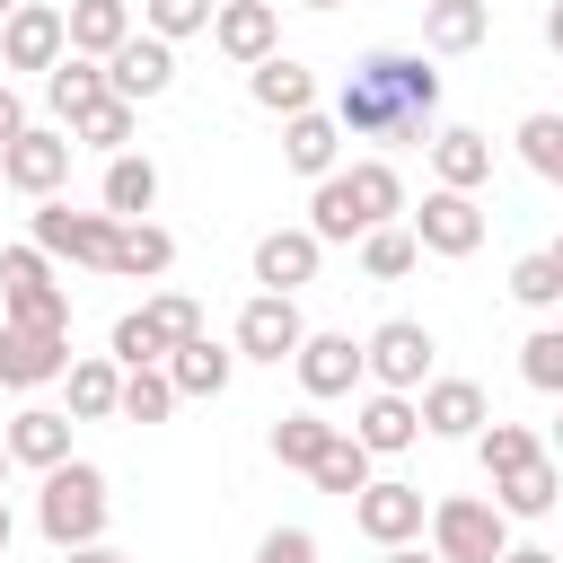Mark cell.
<instances>
[{
	"label": "cell",
	"mask_w": 563,
	"mask_h": 563,
	"mask_svg": "<svg viewBox=\"0 0 563 563\" xmlns=\"http://www.w3.org/2000/svg\"><path fill=\"white\" fill-rule=\"evenodd\" d=\"M431 114H440L431 53H361L334 97L343 141H431Z\"/></svg>",
	"instance_id": "1"
},
{
	"label": "cell",
	"mask_w": 563,
	"mask_h": 563,
	"mask_svg": "<svg viewBox=\"0 0 563 563\" xmlns=\"http://www.w3.org/2000/svg\"><path fill=\"white\" fill-rule=\"evenodd\" d=\"M387 220H405V176H396L387 158H352V167L317 176V194H308V229H317L325 246H361V238L387 229Z\"/></svg>",
	"instance_id": "2"
},
{
	"label": "cell",
	"mask_w": 563,
	"mask_h": 563,
	"mask_svg": "<svg viewBox=\"0 0 563 563\" xmlns=\"http://www.w3.org/2000/svg\"><path fill=\"white\" fill-rule=\"evenodd\" d=\"M106 510H114V493H106V466H88V457H62L53 475H44V493H35V528L70 554V545H97L106 537Z\"/></svg>",
	"instance_id": "3"
},
{
	"label": "cell",
	"mask_w": 563,
	"mask_h": 563,
	"mask_svg": "<svg viewBox=\"0 0 563 563\" xmlns=\"http://www.w3.org/2000/svg\"><path fill=\"white\" fill-rule=\"evenodd\" d=\"M431 545H440V563H501L510 510L484 501V493H449V501H431Z\"/></svg>",
	"instance_id": "4"
},
{
	"label": "cell",
	"mask_w": 563,
	"mask_h": 563,
	"mask_svg": "<svg viewBox=\"0 0 563 563\" xmlns=\"http://www.w3.org/2000/svg\"><path fill=\"white\" fill-rule=\"evenodd\" d=\"M0 317H18V325H70V282H53V255L35 238L0 246Z\"/></svg>",
	"instance_id": "5"
},
{
	"label": "cell",
	"mask_w": 563,
	"mask_h": 563,
	"mask_svg": "<svg viewBox=\"0 0 563 563\" xmlns=\"http://www.w3.org/2000/svg\"><path fill=\"white\" fill-rule=\"evenodd\" d=\"M70 158H79V141H70L62 123H26V132L0 150V185L26 194V202H53V194L70 185Z\"/></svg>",
	"instance_id": "6"
},
{
	"label": "cell",
	"mask_w": 563,
	"mask_h": 563,
	"mask_svg": "<svg viewBox=\"0 0 563 563\" xmlns=\"http://www.w3.org/2000/svg\"><path fill=\"white\" fill-rule=\"evenodd\" d=\"M114 238H123V220H114V211H70L62 194H53V202H35V246H44V255H62V264L114 273Z\"/></svg>",
	"instance_id": "7"
},
{
	"label": "cell",
	"mask_w": 563,
	"mask_h": 563,
	"mask_svg": "<svg viewBox=\"0 0 563 563\" xmlns=\"http://www.w3.org/2000/svg\"><path fill=\"white\" fill-rule=\"evenodd\" d=\"M238 361H299V343H308V317H299V290H255L246 308H238Z\"/></svg>",
	"instance_id": "8"
},
{
	"label": "cell",
	"mask_w": 563,
	"mask_h": 563,
	"mask_svg": "<svg viewBox=\"0 0 563 563\" xmlns=\"http://www.w3.org/2000/svg\"><path fill=\"white\" fill-rule=\"evenodd\" d=\"M70 361H79V352H70V325H18V317H0V387L35 396V387H53Z\"/></svg>",
	"instance_id": "9"
},
{
	"label": "cell",
	"mask_w": 563,
	"mask_h": 563,
	"mask_svg": "<svg viewBox=\"0 0 563 563\" xmlns=\"http://www.w3.org/2000/svg\"><path fill=\"white\" fill-rule=\"evenodd\" d=\"M62 53H70V9H53V0H18V9L0 18V62H9V70H35V79H44Z\"/></svg>",
	"instance_id": "10"
},
{
	"label": "cell",
	"mask_w": 563,
	"mask_h": 563,
	"mask_svg": "<svg viewBox=\"0 0 563 563\" xmlns=\"http://www.w3.org/2000/svg\"><path fill=\"white\" fill-rule=\"evenodd\" d=\"M405 220H413L422 255H449V264H457V255H475V246H484V202H475V194H457V185H431Z\"/></svg>",
	"instance_id": "11"
},
{
	"label": "cell",
	"mask_w": 563,
	"mask_h": 563,
	"mask_svg": "<svg viewBox=\"0 0 563 563\" xmlns=\"http://www.w3.org/2000/svg\"><path fill=\"white\" fill-rule=\"evenodd\" d=\"M422 484H405V475H369L361 493H352V528L369 537V545H413L422 537Z\"/></svg>",
	"instance_id": "12"
},
{
	"label": "cell",
	"mask_w": 563,
	"mask_h": 563,
	"mask_svg": "<svg viewBox=\"0 0 563 563\" xmlns=\"http://www.w3.org/2000/svg\"><path fill=\"white\" fill-rule=\"evenodd\" d=\"M431 361H440V343H431V325H413V317H387V325L369 334V387L422 396V387H431Z\"/></svg>",
	"instance_id": "13"
},
{
	"label": "cell",
	"mask_w": 563,
	"mask_h": 563,
	"mask_svg": "<svg viewBox=\"0 0 563 563\" xmlns=\"http://www.w3.org/2000/svg\"><path fill=\"white\" fill-rule=\"evenodd\" d=\"M290 369H299L308 405H334V396H352V387L369 378V343H352V334H308Z\"/></svg>",
	"instance_id": "14"
},
{
	"label": "cell",
	"mask_w": 563,
	"mask_h": 563,
	"mask_svg": "<svg viewBox=\"0 0 563 563\" xmlns=\"http://www.w3.org/2000/svg\"><path fill=\"white\" fill-rule=\"evenodd\" d=\"M352 440H361L369 457L413 449V440H422V396H405V387H369V396H361V413H352Z\"/></svg>",
	"instance_id": "15"
},
{
	"label": "cell",
	"mask_w": 563,
	"mask_h": 563,
	"mask_svg": "<svg viewBox=\"0 0 563 563\" xmlns=\"http://www.w3.org/2000/svg\"><path fill=\"white\" fill-rule=\"evenodd\" d=\"M106 79H114V97L150 106V97H167V88H176V44L141 26V35L123 44V53H106Z\"/></svg>",
	"instance_id": "16"
},
{
	"label": "cell",
	"mask_w": 563,
	"mask_h": 563,
	"mask_svg": "<svg viewBox=\"0 0 563 563\" xmlns=\"http://www.w3.org/2000/svg\"><path fill=\"white\" fill-rule=\"evenodd\" d=\"M317 264H325V238L299 220V229H264L255 238V282L264 290H308L317 282Z\"/></svg>",
	"instance_id": "17"
},
{
	"label": "cell",
	"mask_w": 563,
	"mask_h": 563,
	"mask_svg": "<svg viewBox=\"0 0 563 563\" xmlns=\"http://www.w3.org/2000/svg\"><path fill=\"white\" fill-rule=\"evenodd\" d=\"M211 44H220L238 70H255L264 53H282V9H273V0H220V18H211Z\"/></svg>",
	"instance_id": "18"
},
{
	"label": "cell",
	"mask_w": 563,
	"mask_h": 563,
	"mask_svg": "<svg viewBox=\"0 0 563 563\" xmlns=\"http://www.w3.org/2000/svg\"><path fill=\"white\" fill-rule=\"evenodd\" d=\"M106 97H114V79H106V62H97V53H62V62L44 70V106H53V123H62V132H70L79 114H97Z\"/></svg>",
	"instance_id": "19"
},
{
	"label": "cell",
	"mask_w": 563,
	"mask_h": 563,
	"mask_svg": "<svg viewBox=\"0 0 563 563\" xmlns=\"http://www.w3.org/2000/svg\"><path fill=\"white\" fill-rule=\"evenodd\" d=\"M484 422H493V405H484L475 378H431V387H422V431H431V440H475Z\"/></svg>",
	"instance_id": "20"
},
{
	"label": "cell",
	"mask_w": 563,
	"mask_h": 563,
	"mask_svg": "<svg viewBox=\"0 0 563 563\" xmlns=\"http://www.w3.org/2000/svg\"><path fill=\"white\" fill-rule=\"evenodd\" d=\"M70 422H79L70 405H26V413L9 422V457L35 466V475H53V466L70 457Z\"/></svg>",
	"instance_id": "21"
},
{
	"label": "cell",
	"mask_w": 563,
	"mask_h": 563,
	"mask_svg": "<svg viewBox=\"0 0 563 563\" xmlns=\"http://www.w3.org/2000/svg\"><path fill=\"white\" fill-rule=\"evenodd\" d=\"M246 97H255L264 114H282V123H290V114H308V106H317V70H308V62H290V53H264V62L246 70Z\"/></svg>",
	"instance_id": "22"
},
{
	"label": "cell",
	"mask_w": 563,
	"mask_h": 563,
	"mask_svg": "<svg viewBox=\"0 0 563 563\" xmlns=\"http://www.w3.org/2000/svg\"><path fill=\"white\" fill-rule=\"evenodd\" d=\"M282 158H290V176H308V185H317V176H334V167H343V123H334V114H317V106H308V114H290V123H282Z\"/></svg>",
	"instance_id": "23"
},
{
	"label": "cell",
	"mask_w": 563,
	"mask_h": 563,
	"mask_svg": "<svg viewBox=\"0 0 563 563\" xmlns=\"http://www.w3.org/2000/svg\"><path fill=\"white\" fill-rule=\"evenodd\" d=\"M431 176H440V185H457V194L493 185V132H475V123L431 132Z\"/></svg>",
	"instance_id": "24"
},
{
	"label": "cell",
	"mask_w": 563,
	"mask_h": 563,
	"mask_svg": "<svg viewBox=\"0 0 563 563\" xmlns=\"http://www.w3.org/2000/svg\"><path fill=\"white\" fill-rule=\"evenodd\" d=\"M62 387H70V413H79V422H114V413H123V361H114V352H79V361L62 369Z\"/></svg>",
	"instance_id": "25"
},
{
	"label": "cell",
	"mask_w": 563,
	"mask_h": 563,
	"mask_svg": "<svg viewBox=\"0 0 563 563\" xmlns=\"http://www.w3.org/2000/svg\"><path fill=\"white\" fill-rule=\"evenodd\" d=\"M493 501H501L510 519H545V510L563 501V457H554V449H537L528 466H510V475H493Z\"/></svg>",
	"instance_id": "26"
},
{
	"label": "cell",
	"mask_w": 563,
	"mask_h": 563,
	"mask_svg": "<svg viewBox=\"0 0 563 563\" xmlns=\"http://www.w3.org/2000/svg\"><path fill=\"white\" fill-rule=\"evenodd\" d=\"M493 35V0H422V53H475Z\"/></svg>",
	"instance_id": "27"
},
{
	"label": "cell",
	"mask_w": 563,
	"mask_h": 563,
	"mask_svg": "<svg viewBox=\"0 0 563 563\" xmlns=\"http://www.w3.org/2000/svg\"><path fill=\"white\" fill-rule=\"evenodd\" d=\"M167 378H176V396H220V387L238 378V343L194 334V343H176V352H167Z\"/></svg>",
	"instance_id": "28"
},
{
	"label": "cell",
	"mask_w": 563,
	"mask_h": 563,
	"mask_svg": "<svg viewBox=\"0 0 563 563\" xmlns=\"http://www.w3.org/2000/svg\"><path fill=\"white\" fill-rule=\"evenodd\" d=\"M141 26H132V0H70V53H123Z\"/></svg>",
	"instance_id": "29"
},
{
	"label": "cell",
	"mask_w": 563,
	"mask_h": 563,
	"mask_svg": "<svg viewBox=\"0 0 563 563\" xmlns=\"http://www.w3.org/2000/svg\"><path fill=\"white\" fill-rule=\"evenodd\" d=\"M176 264V238L158 229V220H123V238H114V282H158Z\"/></svg>",
	"instance_id": "30"
},
{
	"label": "cell",
	"mask_w": 563,
	"mask_h": 563,
	"mask_svg": "<svg viewBox=\"0 0 563 563\" xmlns=\"http://www.w3.org/2000/svg\"><path fill=\"white\" fill-rule=\"evenodd\" d=\"M150 202H158V167H150L141 150L106 158V211H114V220H150Z\"/></svg>",
	"instance_id": "31"
},
{
	"label": "cell",
	"mask_w": 563,
	"mask_h": 563,
	"mask_svg": "<svg viewBox=\"0 0 563 563\" xmlns=\"http://www.w3.org/2000/svg\"><path fill=\"white\" fill-rule=\"evenodd\" d=\"M334 431H343V422H325L317 405H299V413H282V422H273V457L308 475V466H317V457L334 449Z\"/></svg>",
	"instance_id": "32"
},
{
	"label": "cell",
	"mask_w": 563,
	"mask_h": 563,
	"mask_svg": "<svg viewBox=\"0 0 563 563\" xmlns=\"http://www.w3.org/2000/svg\"><path fill=\"white\" fill-rule=\"evenodd\" d=\"M413 264H422L413 220H387V229H369V238H361V273H369V282H405Z\"/></svg>",
	"instance_id": "33"
},
{
	"label": "cell",
	"mask_w": 563,
	"mask_h": 563,
	"mask_svg": "<svg viewBox=\"0 0 563 563\" xmlns=\"http://www.w3.org/2000/svg\"><path fill=\"white\" fill-rule=\"evenodd\" d=\"M106 352H114L123 369H158L176 343H167V325H158L150 308H123V317H114V334H106Z\"/></svg>",
	"instance_id": "34"
},
{
	"label": "cell",
	"mask_w": 563,
	"mask_h": 563,
	"mask_svg": "<svg viewBox=\"0 0 563 563\" xmlns=\"http://www.w3.org/2000/svg\"><path fill=\"white\" fill-rule=\"evenodd\" d=\"M519 158H528V176H545V185H563V114L554 106H537V114H519Z\"/></svg>",
	"instance_id": "35"
},
{
	"label": "cell",
	"mask_w": 563,
	"mask_h": 563,
	"mask_svg": "<svg viewBox=\"0 0 563 563\" xmlns=\"http://www.w3.org/2000/svg\"><path fill=\"white\" fill-rule=\"evenodd\" d=\"M185 396H176V378H167V361L158 369H123V413L114 422H167Z\"/></svg>",
	"instance_id": "36"
},
{
	"label": "cell",
	"mask_w": 563,
	"mask_h": 563,
	"mask_svg": "<svg viewBox=\"0 0 563 563\" xmlns=\"http://www.w3.org/2000/svg\"><path fill=\"white\" fill-rule=\"evenodd\" d=\"M132 123H141V106H132V97H106L97 114H79V123H70V141H79V150H106V158H123Z\"/></svg>",
	"instance_id": "37"
},
{
	"label": "cell",
	"mask_w": 563,
	"mask_h": 563,
	"mask_svg": "<svg viewBox=\"0 0 563 563\" xmlns=\"http://www.w3.org/2000/svg\"><path fill=\"white\" fill-rule=\"evenodd\" d=\"M537 449H545V440H537L528 422H501V413L475 431V457H484V475H510V466H528Z\"/></svg>",
	"instance_id": "38"
},
{
	"label": "cell",
	"mask_w": 563,
	"mask_h": 563,
	"mask_svg": "<svg viewBox=\"0 0 563 563\" xmlns=\"http://www.w3.org/2000/svg\"><path fill=\"white\" fill-rule=\"evenodd\" d=\"M308 475H317V493H343V501H352V493L369 484V449H361L352 431H334V449H325V457H317Z\"/></svg>",
	"instance_id": "39"
},
{
	"label": "cell",
	"mask_w": 563,
	"mask_h": 563,
	"mask_svg": "<svg viewBox=\"0 0 563 563\" xmlns=\"http://www.w3.org/2000/svg\"><path fill=\"white\" fill-rule=\"evenodd\" d=\"M510 299H519V308H563V264H554V246H537V255L510 264Z\"/></svg>",
	"instance_id": "40"
},
{
	"label": "cell",
	"mask_w": 563,
	"mask_h": 563,
	"mask_svg": "<svg viewBox=\"0 0 563 563\" xmlns=\"http://www.w3.org/2000/svg\"><path fill=\"white\" fill-rule=\"evenodd\" d=\"M211 18H220V0H141V26L150 35H211Z\"/></svg>",
	"instance_id": "41"
},
{
	"label": "cell",
	"mask_w": 563,
	"mask_h": 563,
	"mask_svg": "<svg viewBox=\"0 0 563 563\" xmlns=\"http://www.w3.org/2000/svg\"><path fill=\"white\" fill-rule=\"evenodd\" d=\"M519 378H528L537 396H563V325H537V334L519 343Z\"/></svg>",
	"instance_id": "42"
},
{
	"label": "cell",
	"mask_w": 563,
	"mask_h": 563,
	"mask_svg": "<svg viewBox=\"0 0 563 563\" xmlns=\"http://www.w3.org/2000/svg\"><path fill=\"white\" fill-rule=\"evenodd\" d=\"M141 308H150V317H158V325H167V343H194V334H202V308H194V299H185V290H150V299H141Z\"/></svg>",
	"instance_id": "43"
},
{
	"label": "cell",
	"mask_w": 563,
	"mask_h": 563,
	"mask_svg": "<svg viewBox=\"0 0 563 563\" xmlns=\"http://www.w3.org/2000/svg\"><path fill=\"white\" fill-rule=\"evenodd\" d=\"M255 563H317V537H308V528H264Z\"/></svg>",
	"instance_id": "44"
},
{
	"label": "cell",
	"mask_w": 563,
	"mask_h": 563,
	"mask_svg": "<svg viewBox=\"0 0 563 563\" xmlns=\"http://www.w3.org/2000/svg\"><path fill=\"white\" fill-rule=\"evenodd\" d=\"M18 132H26V97H18V88H9V79H0V150H9V141H18Z\"/></svg>",
	"instance_id": "45"
},
{
	"label": "cell",
	"mask_w": 563,
	"mask_h": 563,
	"mask_svg": "<svg viewBox=\"0 0 563 563\" xmlns=\"http://www.w3.org/2000/svg\"><path fill=\"white\" fill-rule=\"evenodd\" d=\"M378 563H440V545H422V537L413 545H378Z\"/></svg>",
	"instance_id": "46"
},
{
	"label": "cell",
	"mask_w": 563,
	"mask_h": 563,
	"mask_svg": "<svg viewBox=\"0 0 563 563\" xmlns=\"http://www.w3.org/2000/svg\"><path fill=\"white\" fill-rule=\"evenodd\" d=\"M62 563H123V554H114V545H106V537H97V545H70V554H62Z\"/></svg>",
	"instance_id": "47"
},
{
	"label": "cell",
	"mask_w": 563,
	"mask_h": 563,
	"mask_svg": "<svg viewBox=\"0 0 563 563\" xmlns=\"http://www.w3.org/2000/svg\"><path fill=\"white\" fill-rule=\"evenodd\" d=\"M545 53H563V0H545Z\"/></svg>",
	"instance_id": "48"
},
{
	"label": "cell",
	"mask_w": 563,
	"mask_h": 563,
	"mask_svg": "<svg viewBox=\"0 0 563 563\" xmlns=\"http://www.w3.org/2000/svg\"><path fill=\"white\" fill-rule=\"evenodd\" d=\"M501 563H563V554H545V545H510Z\"/></svg>",
	"instance_id": "49"
},
{
	"label": "cell",
	"mask_w": 563,
	"mask_h": 563,
	"mask_svg": "<svg viewBox=\"0 0 563 563\" xmlns=\"http://www.w3.org/2000/svg\"><path fill=\"white\" fill-rule=\"evenodd\" d=\"M9 537H18V519H9V501H0V554H9Z\"/></svg>",
	"instance_id": "50"
},
{
	"label": "cell",
	"mask_w": 563,
	"mask_h": 563,
	"mask_svg": "<svg viewBox=\"0 0 563 563\" xmlns=\"http://www.w3.org/2000/svg\"><path fill=\"white\" fill-rule=\"evenodd\" d=\"M9 466H18V457H9V431H0V475H9Z\"/></svg>",
	"instance_id": "51"
},
{
	"label": "cell",
	"mask_w": 563,
	"mask_h": 563,
	"mask_svg": "<svg viewBox=\"0 0 563 563\" xmlns=\"http://www.w3.org/2000/svg\"><path fill=\"white\" fill-rule=\"evenodd\" d=\"M554 405H563V396H554ZM554 457H563V413H554Z\"/></svg>",
	"instance_id": "52"
},
{
	"label": "cell",
	"mask_w": 563,
	"mask_h": 563,
	"mask_svg": "<svg viewBox=\"0 0 563 563\" xmlns=\"http://www.w3.org/2000/svg\"><path fill=\"white\" fill-rule=\"evenodd\" d=\"M299 9H343V0H299Z\"/></svg>",
	"instance_id": "53"
},
{
	"label": "cell",
	"mask_w": 563,
	"mask_h": 563,
	"mask_svg": "<svg viewBox=\"0 0 563 563\" xmlns=\"http://www.w3.org/2000/svg\"><path fill=\"white\" fill-rule=\"evenodd\" d=\"M554 264H563V238H554Z\"/></svg>",
	"instance_id": "54"
},
{
	"label": "cell",
	"mask_w": 563,
	"mask_h": 563,
	"mask_svg": "<svg viewBox=\"0 0 563 563\" xmlns=\"http://www.w3.org/2000/svg\"><path fill=\"white\" fill-rule=\"evenodd\" d=\"M9 9H18V0H0V18H9Z\"/></svg>",
	"instance_id": "55"
}]
</instances>
